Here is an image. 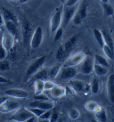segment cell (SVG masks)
I'll return each mask as SVG.
<instances>
[{
    "mask_svg": "<svg viewBox=\"0 0 114 122\" xmlns=\"http://www.w3.org/2000/svg\"><path fill=\"white\" fill-rule=\"evenodd\" d=\"M46 57L47 56L45 55L42 56L38 57L31 62L26 71V76H32L37 73L44 65L46 60Z\"/></svg>",
    "mask_w": 114,
    "mask_h": 122,
    "instance_id": "1",
    "label": "cell"
},
{
    "mask_svg": "<svg viewBox=\"0 0 114 122\" xmlns=\"http://www.w3.org/2000/svg\"><path fill=\"white\" fill-rule=\"evenodd\" d=\"M32 116H34V115L27 108L21 107L16 110V112L9 119V120L14 122H26Z\"/></svg>",
    "mask_w": 114,
    "mask_h": 122,
    "instance_id": "2",
    "label": "cell"
},
{
    "mask_svg": "<svg viewBox=\"0 0 114 122\" xmlns=\"http://www.w3.org/2000/svg\"><path fill=\"white\" fill-rule=\"evenodd\" d=\"M63 9L62 6H60L56 9L55 12L53 14L50 20V30L51 32H55L60 27L62 24Z\"/></svg>",
    "mask_w": 114,
    "mask_h": 122,
    "instance_id": "3",
    "label": "cell"
},
{
    "mask_svg": "<svg viewBox=\"0 0 114 122\" xmlns=\"http://www.w3.org/2000/svg\"><path fill=\"white\" fill-rule=\"evenodd\" d=\"M94 65V59L91 56H86L83 61L80 64L79 71L81 74L85 75H90L93 71Z\"/></svg>",
    "mask_w": 114,
    "mask_h": 122,
    "instance_id": "4",
    "label": "cell"
},
{
    "mask_svg": "<svg viewBox=\"0 0 114 122\" xmlns=\"http://www.w3.org/2000/svg\"><path fill=\"white\" fill-rule=\"evenodd\" d=\"M42 28L41 26H37L33 33L30 41V46L32 49H36L40 46L43 40Z\"/></svg>",
    "mask_w": 114,
    "mask_h": 122,
    "instance_id": "5",
    "label": "cell"
},
{
    "mask_svg": "<svg viewBox=\"0 0 114 122\" xmlns=\"http://www.w3.org/2000/svg\"><path fill=\"white\" fill-rule=\"evenodd\" d=\"M86 55L83 52H78L71 56L64 64V67H75L79 65L85 59Z\"/></svg>",
    "mask_w": 114,
    "mask_h": 122,
    "instance_id": "6",
    "label": "cell"
},
{
    "mask_svg": "<svg viewBox=\"0 0 114 122\" xmlns=\"http://www.w3.org/2000/svg\"><path fill=\"white\" fill-rule=\"evenodd\" d=\"M65 7V9H63L61 24L64 27H66L70 22V21L73 19L76 11L78 8L77 5L75 6H71V7H66V6Z\"/></svg>",
    "mask_w": 114,
    "mask_h": 122,
    "instance_id": "7",
    "label": "cell"
},
{
    "mask_svg": "<svg viewBox=\"0 0 114 122\" xmlns=\"http://www.w3.org/2000/svg\"><path fill=\"white\" fill-rule=\"evenodd\" d=\"M78 73L75 67H63L61 69L59 75L62 80H71L74 79Z\"/></svg>",
    "mask_w": 114,
    "mask_h": 122,
    "instance_id": "8",
    "label": "cell"
},
{
    "mask_svg": "<svg viewBox=\"0 0 114 122\" xmlns=\"http://www.w3.org/2000/svg\"><path fill=\"white\" fill-rule=\"evenodd\" d=\"M5 94L7 96L17 99H26L29 96L28 92L22 89L12 88L6 90Z\"/></svg>",
    "mask_w": 114,
    "mask_h": 122,
    "instance_id": "9",
    "label": "cell"
},
{
    "mask_svg": "<svg viewBox=\"0 0 114 122\" xmlns=\"http://www.w3.org/2000/svg\"><path fill=\"white\" fill-rule=\"evenodd\" d=\"M86 11L87 6L85 5H82L79 9L77 8L75 15L72 19L74 24L76 25H79L81 24L82 20L85 19L86 16Z\"/></svg>",
    "mask_w": 114,
    "mask_h": 122,
    "instance_id": "10",
    "label": "cell"
},
{
    "mask_svg": "<svg viewBox=\"0 0 114 122\" xmlns=\"http://www.w3.org/2000/svg\"><path fill=\"white\" fill-rule=\"evenodd\" d=\"M0 107V112L2 113H7L18 109L20 107V105L17 102L7 100Z\"/></svg>",
    "mask_w": 114,
    "mask_h": 122,
    "instance_id": "11",
    "label": "cell"
},
{
    "mask_svg": "<svg viewBox=\"0 0 114 122\" xmlns=\"http://www.w3.org/2000/svg\"><path fill=\"white\" fill-rule=\"evenodd\" d=\"M74 92L77 94H80L85 91L86 84L83 81L77 80V79H71L69 80V85Z\"/></svg>",
    "mask_w": 114,
    "mask_h": 122,
    "instance_id": "12",
    "label": "cell"
},
{
    "mask_svg": "<svg viewBox=\"0 0 114 122\" xmlns=\"http://www.w3.org/2000/svg\"><path fill=\"white\" fill-rule=\"evenodd\" d=\"M1 44L8 52L10 51L14 47L15 44V39L14 36H12L9 32H5L3 35Z\"/></svg>",
    "mask_w": 114,
    "mask_h": 122,
    "instance_id": "13",
    "label": "cell"
},
{
    "mask_svg": "<svg viewBox=\"0 0 114 122\" xmlns=\"http://www.w3.org/2000/svg\"><path fill=\"white\" fill-rule=\"evenodd\" d=\"M28 107H35L38 108L45 110H51L55 107L54 103L52 102L49 101H37L35 100L31 103L28 105Z\"/></svg>",
    "mask_w": 114,
    "mask_h": 122,
    "instance_id": "14",
    "label": "cell"
},
{
    "mask_svg": "<svg viewBox=\"0 0 114 122\" xmlns=\"http://www.w3.org/2000/svg\"><path fill=\"white\" fill-rule=\"evenodd\" d=\"M4 24L7 32L14 36V37H16L18 32L16 19L4 20Z\"/></svg>",
    "mask_w": 114,
    "mask_h": 122,
    "instance_id": "15",
    "label": "cell"
},
{
    "mask_svg": "<svg viewBox=\"0 0 114 122\" xmlns=\"http://www.w3.org/2000/svg\"><path fill=\"white\" fill-rule=\"evenodd\" d=\"M107 91L110 102L114 103V74L110 75L107 79Z\"/></svg>",
    "mask_w": 114,
    "mask_h": 122,
    "instance_id": "16",
    "label": "cell"
},
{
    "mask_svg": "<svg viewBox=\"0 0 114 122\" xmlns=\"http://www.w3.org/2000/svg\"><path fill=\"white\" fill-rule=\"evenodd\" d=\"M51 96L55 99H59L65 95V88L60 85H55L50 90Z\"/></svg>",
    "mask_w": 114,
    "mask_h": 122,
    "instance_id": "17",
    "label": "cell"
},
{
    "mask_svg": "<svg viewBox=\"0 0 114 122\" xmlns=\"http://www.w3.org/2000/svg\"><path fill=\"white\" fill-rule=\"evenodd\" d=\"M94 112L95 113V117L97 121L102 122L107 121L106 113L105 109L102 107L98 105Z\"/></svg>",
    "mask_w": 114,
    "mask_h": 122,
    "instance_id": "18",
    "label": "cell"
},
{
    "mask_svg": "<svg viewBox=\"0 0 114 122\" xmlns=\"http://www.w3.org/2000/svg\"><path fill=\"white\" fill-rule=\"evenodd\" d=\"M101 32L102 34V36H103L104 41L105 45H107V46L110 47L112 50L114 51V44L111 37L110 35L105 30H102Z\"/></svg>",
    "mask_w": 114,
    "mask_h": 122,
    "instance_id": "19",
    "label": "cell"
},
{
    "mask_svg": "<svg viewBox=\"0 0 114 122\" xmlns=\"http://www.w3.org/2000/svg\"><path fill=\"white\" fill-rule=\"evenodd\" d=\"M61 69V66L60 65H55L51 67L49 69V71H48L49 77L51 79H55L59 75Z\"/></svg>",
    "mask_w": 114,
    "mask_h": 122,
    "instance_id": "20",
    "label": "cell"
},
{
    "mask_svg": "<svg viewBox=\"0 0 114 122\" xmlns=\"http://www.w3.org/2000/svg\"><path fill=\"white\" fill-rule=\"evenodd\" d=\"M76 43V36H72V37L70 38L63 46L66 53L67 54L69 52H70L74 46H75Z\"/></svg>",
    "mask_w": 114,
    "mask_h": 122,
    "instance_id": "21",
    "label": "cell"
},
{
    "mask_svg": "<svg viewBox=\"0 0 114 122\" xmlns=\"http://www.w3.org/2000/svg\"><path fill=\"white\" fill-rule=\"evenodd\" d=\"M44 90V80H36L34 83L35 95H38L42 93Z\"/></svg>",
    "mask_w": 114,
    "mask_h": 122,
    "instance_id": "22",
    "label": "cell"
},
{
    "mask_svg": "<svg viewBox=\"0 0 114 122\" xmlns=\"http://www.w3.org/2000/svg\"><path fill=\"white\" fill-rule=\"evenodd\" d=\"M93 34L98 45L101 48H102L104 45H105V44H104L103 36H102L101 31L97 29H94L93 30Z\"/></svg>",
    "mask_w": 114,
    "mask_h": 122,
    "instance_id": "23",
    "label": "cell"
},
{
    "mask_svg": "<svg viewBox=\"0 0 114 122\" xmlns=\"http://www.w3.org/2000/svg\"><path fill=\"white\" fill-rule=\"evenodd\" d=\"M93 71L97 76H102L105 75L107 73L108 70H107V67L94 64Z\"/></svg>",
    "mask_w": 114,
    "mask_h": 122,
    "instance_id": "24",
    "label": "cell"
},
{
    "mask_svg": "<svg viewBox=\"0 0 114 122\" xmlns=\"http://www.w3.org/2000/svg\"><path fill=\"white\" fill-rule=\"evenodd\" d=\"M94 64H97V65L107 67L109 66L108 62L105 57L100 55H96L94 57Z\"/></svg>",
    "mask_w": 114,
    "mask_h": 122,
    "instance_id": "25",
    "label": "cell"
},
{
    "mask_svg": "<svg viewBox=\"0 0 114 122\" xmlns=\"http://www.w3.org/2000/svg\"><path fill=\"white\" fill-rule=\"evenodd\" d=\"M48 71H49V69H40L37 73H36L34 76V78L36 80H46L47 77H49V74H48Z\"/></svg>",
    "mask_w": 114,
    "mask_h": 122,
    "instance_id": "26",
    "label": "cell"
},
{
    "mask_svg": "<svg viewBox=\"0 0 114 122\" xmlns=\"http://www.w3.org/2000/svg\"><path fill=\"white\" fill-rule=\"evenodd\" d=\"M102 7H103L104 12L105 16L107 17H110L113 15L114 10L111 6L107 4H102Z\"/></svg>",
    "mask_w": 114,
    "mask_h": 122,
    "instance_id": "27",
    "label": "cell"
},
{
    "mask_svg": "<svg viewBox=\"0 0 114 122\" xmlns=\"http://www.w3.org/2000/svg\"><path fill=\"white\" fill-rule=\"evenodd\" d=\"M28 109L30 111L32 114L35 116L36 118H40L41 115L44 113L46 110L41 109L38 108H35V107H28Z\"/></svg>",
    "mask_w": 114,
    "mask_h": 122,
    "instance_id": "28",
    "label": "cell"
},
{
    "mask_svg": "<svg viewBox=\"0 0 114 122\" xmlns=\"http://www.w3.org/2000/svg\"><path fill=\"white\" fill-rule=\"evenodd\" d=\"M90 90L94 94H97L100 90V84L97 79H94L90 86Z\"/></svg>",
    "mask_w": 114,
    "mask_h": 122,
    "instance_id": "29",
    "label": "cell"
},
{
    "mask_svg": "<svg viewBox=\"0 0 114 122\" xmlns=\"http://www.w3.org/2000/svg\"><path fill=\"white\" fill-rule=\"evenodd\" d=\"M104 54L110 60H114V51L112 50L110 47L107 46V45H104L102 47Z\"/></svg>",
    "mask_w": 114,
    "mask_h": 122,
    "instance_id": "30",
    "label": "cell"
},
{
    "mask_svg": "<svg viewBox=\"0 0 114 122\" xmlns=\"http://www.w3.org/2000/svg\"><path fill=\"white\" fill-rule=\"evenodd\" d=\"M68 114L70 118L72 120H76L80 117V112L76 108H72L69 110Z\"/></svg>",
    "mask_w": 114,
    "mask_h": 122,
    "instance_id": "31",
    "label": "cell"
},
{
    "mask_svg": "<svg viewBox=\"0 0 114 122\" xmlns=\"http://www.w3.org/2000/svg\"><path fill=\"white\" fill-rule=\"evenodd\" d=\"M98 106V104L95 102L89 101L85 104V107L86 110L89 112H95L96 108Z\"/></svg>",
    "mask_w": 114,
    "mask_h": 122,
    "instance_id": "32",
    "label": "cell"
},
{
    "mask_svg": "<svg viewBox=\"0 0 114 122\" xmlns=\"http://www.w3.org/2000/svg\"><path fill=\"white\" fill-rule=\"evenodd\" d=\"M66 53L65 50H64L63 46H60L57 49L56 54V57L58 60H61L62 59L65 57Z\"/></svg>",
    "mask_w": 114,
    "mask_h": 122,
    "instance_id": "33",
    "label": "cell"
},
{
    "mask_svg": "<svg viewBox=\"0 0 114 122\" xmlns=\"http://www.w3.org/2000/svg\"><path fill=\"white\" fill-rule=\"evenodd\" d=\"M11 67V64L9 61L6 60L0 61V70L7 71L10 70Z\"/></svg>",
    "mask_w": 114,
    "mask_h": 122,
    "instance_id": "34",
    "label": "cell"
},
{
    "mask_svg": "<svg viewBox=\"0 0 114 122\" xmlns=\"http://www.w3.org/2000/svg\"><path fill=\"white\" fill-rule=\"evenodd\" d=\"M33 98L35 100L37 101H48L50 100L49 97L43 93L38 95H35Z\"/></svg>",
    "mask_w": 114,
    "mask_h": 122,
    "instance_id": "35",
    "label": "cell"
},
{
    "mask_svg": "<svg viewBox=\"0 0 114 122\" xmlns=\"http://www.w3.org/2000/svg\"><path fill=\"white\" fill-rule=\"evenodd\" d=\"M8 55V51L3 46L2 44H0V61L5 60Z\"/></svg>",
    "mask_w": 114,
    "mask_h": 122,
    "instance_id": "36",
    "label": "cell"
},
{
    "mask_svg": "<svg viewBox=\"0 0 114 122\" xmlns=\"http://www.w3.org/2000/svg\"><path fill=\"white\" fill-rule=\"evenodd\" d=\"M55 32V34L54 36V41H57L59 40H60L64 32L63 28L60 27Z\"/></svg>",
    "mask_w": 114,
    "mask_h": 122,
    "instance_id": "37",
    "label": "cell"
},
{
    "mask_svg": "<svg viewBox=\"0 0 114 122\" xmlns=\"http://www.w3.org/2000/svg\"><path fill=\"white\" fill-rule=\"evenodd\" d=\"M51 114H52V113H51V110H46V111L44 113L41 115V117H40L39 118L43 120H50V119L51 118Z\"/></svg>",
    "mask_w": 114,
    "mask_h": 122,
    "instance_id": "38",
    "label": "cell"
},
{
    "mask_svg": "<svg viewBox=\"0 0 114 122\" xmlns=\"http://www.w3.org/2000/svg\"><path fill=\"white\" fill-rule=\"evenodd\" d=\"M56 84L50 81H44V90L50 91Z\"/></svg>",
    "mask_w": 114,
    "mask_h": 122,
    "instance_id": "39",
    "label": "cell"
},
{
    "mask_svg": "<svg viewBox=\"0 0 114 122\" xmlns=\"http://www.w3.org/2000/svg\"><path fill=\"white\" fill-rule=\"evenodd\" d=\"M74 94V91L69 86L67 85L65 88V95L67 97H71Z\"/></svg>",
    "mask_w": 114,
    "mask_h": 122,
    "instance_id": "40",
    "label": "cell"
},
{
    "mask_svg": "<svg viewBox=\"0 0 114 122\" xmlns=\"http://www.w3.org/2000/svg\"><path fill=\"white\" fill-rule=\"evenodd\" d=\"M79 1V0H67V1L65 3V6L71 7V6L76 5Z\"/></svg>",
    "mask_w": 114,
    "mask_h": 122,
    "instance_id": "41",
    "label": "cell"
},
{
    "mask_svg": "<svg viewBox=\"0 0 114 122\" xmlns=\"http://www.w3.org/2000/svg\"><path fill=\"white\" fill-rule=\"evenodd\" d=\"M10 82V80L9 79H7L6 77H5L2 76L0 75V83L2 84H6V83H9Z\"/></svg>",
    "mask_w": 114,
    "mask_h": 122,
    "instance_id": "42",
    "label": "cell"
},
{
    "mask_svg": "<svg viewBox=\"0 0 114 122\" xmlns=\"http://www.w3.org/2000/svg\"><path fill=\"white\" fill-rule=\"evenodd\" d=\"M57 118H58V114L57 113H54L51 114V118L50 119V121H53L55 122L57 120Z\"/></svg>",
    "mask_w": 114,
    "mask_h": 122,
    "instance_id": "43",
    "label": "cell"
},
{
    "mask_svg": "<svg viewBox=\"0 0 114 122\" xmlns=\"http://www.w3.org/2000/svg\"><path fill=\"white\" fill-rule=\"evenodd\" d=\"M7 100L8 98L7 97H0V106L2 105L4 103H5Z\"/></svg>",
    "mask_w": 114,
    "mask_h": 122,
    "instance_id": "44",
    "label": "cell"
},
{
    "mask_svg": "<svg viewBox=\"0 0 114 122\" xmlns=\"http://www.w3.org/2000/svg\"><path fill=\"white\" fill-rule=\"evenodd\" d=\"M4 24V17H3L2 12L0 11V25H2Z\"/></svg>",
    "mask_w": 114,
    "mask_h": 122,
    "instance_id": "45",
    "label": "cell"
},
{
    "mask_svg": "<svg viewBox=\"0 0 114 122\" xmlns=\"http://www.w3.org/2000/svg\"><path fill=\"white\" fill-rule=\"evenodd\" d=\"M17 1L20 4H25V3H27L28 1H29V0H17Z\"/></svg>",
    "mask_w": 114,
    "mask_h": 122,
    "instance_id": "46",
    "label": "cell"
},
{
    "mask_svg": "<svg viewBox=\"0 0 114 122\" xmlns=\"http://www.w3.org/2000/svg\"><path fill=\"white\" fill-rule=\"evenodd\" d=\"M100 1L102 4H107L109 2V0H100Z\"/></svg>",
    "mask_w": 114,
    "mask_h": 122,
    "instance_id": "47",
    "label": "cell"
},
{
    "mask_svg": "<svg viewBox=\"0 0 114 122\" xmlns=\"http://www.w3.org/2000/svg\"><path fill=\"white\" fill-rule=\"evenodd\" d=\"M10 1H12V2H14V1H17V0H9Z\"/></svg>",
    "mask_w": 114,
    "mask_h": 122,
    "instance_id": "48",
    "label": "cell"
}]
</instances>
